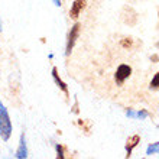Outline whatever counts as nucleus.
Masks as SVG:
<instances>
[{"instance_id": "1", "label": "nucleus", "mask_w": 159, "mask_h": 159, "mask_svg": "<svg viewBox=\"0 0 159 159\" xmlns=\"http://www.w3.org/2000/svg\"><path fill=\"white\" fill-rule=\"evenodd\" d=\"M10 136H12V121H10L6 107L0 101V138L3 139L4 142H7Z\"/></svg>"}, {"instance_id": "5", "label": "nucleus", "mask_w": 159, "mask_h": 159, "mask_svg": "<svg viewBox=\"0 0 159 159\" xmlns=\"http://www.w3.org/2000/svg\"><path fill=\"white\" fill-rule=\"evenodd\" d=\"M139 142H140V136H139V134H134V136L127 139V142H126V153H127V155H126V158H130L133 148L138 146Z\"/></svg>"}, {"instance_id": "9", "label": "nucleus", "mask_w": 159, "mask_h": 159, "mask_svg": "<svg viewBox=\"0 0 159 159\" xmlns=\"http://www.w3.org/2000/svg\"><path fill=\"white\" fill-rule=\"evenodd\" d=\"M151 87H152V88H158V87H159V72L156 74L155 77H153V78H152Z\"/></svg>"}, {"instance_id": "11", "label": "nucleus", "mask_w": 159, "mask_h": 159, "mask_svg": "<svg viewBox=\"0 0 159 159\" xmlns=\"http://www.w3.org/2000/svg\"><path fill=\"white\" fill-rule=\"evenodd\" d=\"M0 32H2V23H0Z\"/></svg>"}, {"instance_id": "10", "label": "nucleus", "mask_w": 159, "mask_h": 159, "mask_svg": "<svg viewBox=\"0 0 159 159\" xmlns=\"http://www.w3.org/2000/svg\"><path fill=\"white\" fill-rule=\"evenodd\" d=\"M55 148H57V153H58V155H57V156H58V158H61V159H62V158H64V148L61 146V145H57V146H55Z\"/></svg>"}, {"instance_id": "6", "label": "nucleus", "mask_w": 159, "mask_h": 159, "mask_svg": "<svg viewBox=\"0 0 159 159\" xmlns=\"http://www.w3.org/2000/svg\"><path fill=\"white\" fill-rule=\"evenodd\" d=\"M16 158H19V159L28 158V149H26L25 134H23V133H22V136H20V142H19V149L16 151Z\"/></svg>"}, {"instance_id": "8", "label": "nucleus", "mask_w": 159, "mask_h": 159, "mask_svg": "<svg viewBox=\"0 0 159 159\" xmlns=\"http://www.w3.org/2000/svg\"><path fill=\"white\" fill-rule=\"evenodd\" d=\"M155 153H159V142L152 143L146 149V155H155Z\"/></svg>"}, {"instance_id": "2", "label": "nucleus", "mask_w": 159, "mask_h": 159, "mask_svg": "<svg viewBox=\"0 0 159 159\" xmlns=\"http://www.w3.org/2000/svg\"><path fill=\"white\" fill-rule=\"evenodd\" d=\"M80 28H81V25H80L78 22H77L75 25L71 28V30H70V34H68V39H67V51H65V55H70L71 54L72 48H74V45H75V41L77 38H78L80 35Z\"/></svg>"}, {"instance_id": "3", "label": "nucleus", "mask_w": 159, "mask_h": 159, "mask_svg": "<svg viewBox=\"0 0 159 159\" xmlns=\"http://www.w3.org/2000/svg\"><path fill=\"white\" fill-rule=\"evenodd\" d=\"M130 74H132V68L126 64H121V65H119L117 71L114 74V81L117 83V85H121L126 81V78L130 77Z\"/></svg>"}, {"instance_id": "7", "label": "nucleus", "mask_w": 159, "mask_h": 159, "mask_svg": "<svg viewBox=\"0 0 159 159\" xmlns=\"http://www.w3.org/2000/svg\"><path fill=\"white\" fill-rule=\"evenodd\" d=\"M52 77H54V80H55V83H57V85H58V87L61 88V90H62L65 94H68V87H67V84L64 83L61 78H59L58 70H57V68H52Z\"/></svg>"}, {"instance_id": "4", "label": "nucleus", "mask_w": 159, "mask_h": 159, "mask_svg": "<svg viewBox=\"0 0 159 159\" xmlns=\"http://www.w3.org/2000/svg\"><path fill=\"white\" fill-rule=\"evenodd\" d=\"M85 6H87L85 0H74V3L71 6V10H70L71 19H77L80 16V13L83 12V9H85Z\"/></svg>"}, {"instance_id": "12", "label": "nucleus", "mask_w": 159, "mask_h": 159, "mask_svg": "<svg viewBox=\"0 0 159 159\" xmlns=\"http://www.w3.org/2000/svg\"><path fill=\"white\" fill-rule=\"evenodd\" d=\"M158 48H159V43H158Z\"/></svg>"}]
</instances>
